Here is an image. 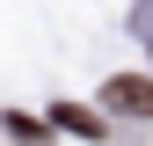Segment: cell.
<instances>
[{
	"label": "cell",
	"instance_id": "cell-1",
	"mask_svg": "<svg viewBox=\"0 0 153 146\" xmlns=\"http://www.w3.org/2000/svg\"><path fill=\"white\" fill-rule=\"evenodd\" d=\"M102 110H117V117H153V80H146V73L102 80Z\"/></svg>",
	"mask_w": 153,
	"mask_h": 146
},
{
	"label": "cell",
	"instance_id": "cell-2",
	"mask_svg": "<svg viewBox=\"0 0 153 146\" xmlns=\"http://www.w3.org/2000/svg\"><path fill=\"white\" fill-rule=\"evenodd\" d=\"M51 117H59L66 132H80V139H102V117H95V110H80V102H59Z\"/></svg>",
	"mask_w": 153,
	"mask_h": 146
},
{
	"label": "cell",
	"instance_id": "cell-3",
	"mask_svg": "<svg viewBox=\"0 0 153 146\" xmlns=\"http://www.w3.org/2000/svg\"><path fill=\"white\" fill-rule=\"evenodd\" d=\"M7 132L22 139V146H36V139H44V124H36V117H7Z\"/></svg>",
	"mask_w": 153,
	"mask_h": 146
}]
</instances>
